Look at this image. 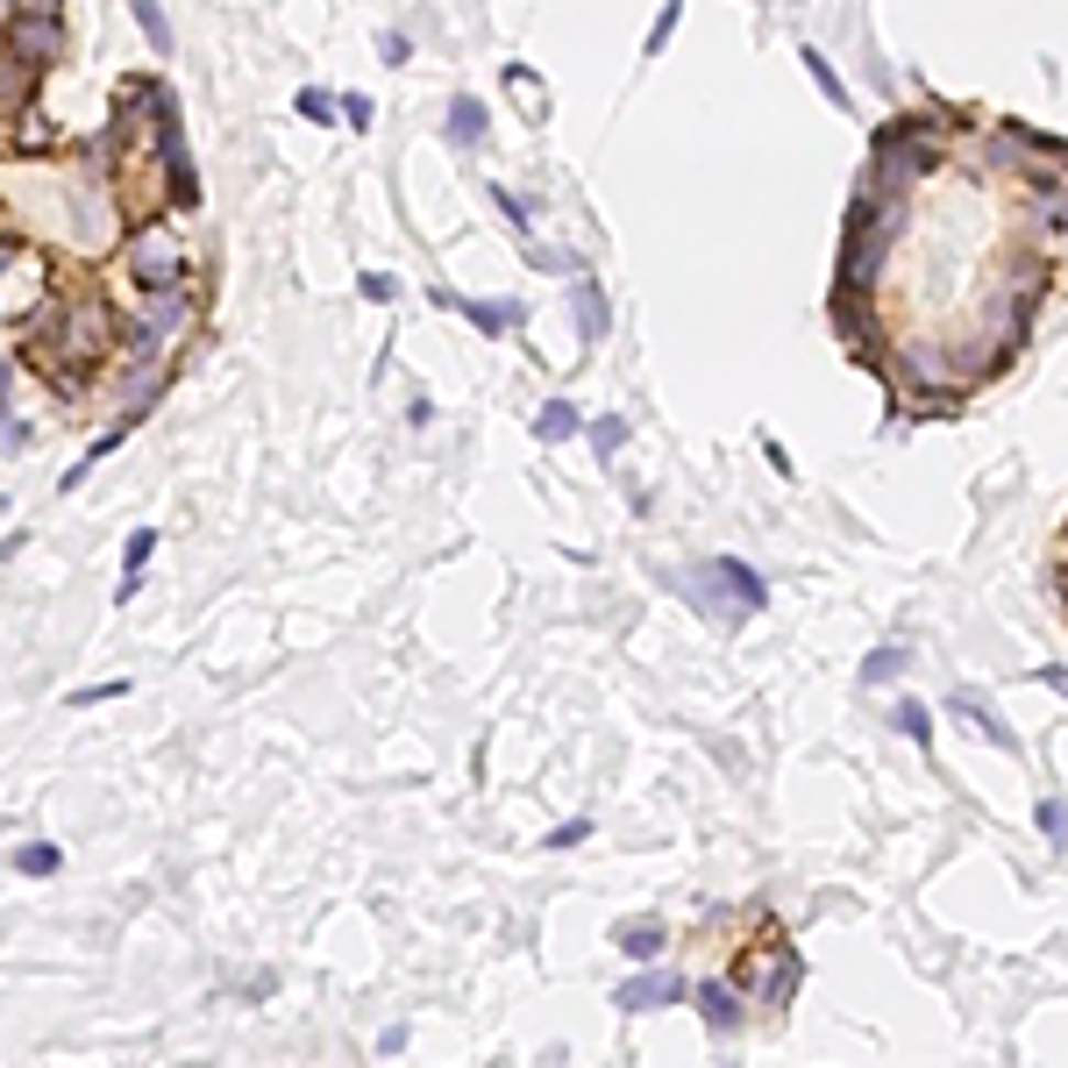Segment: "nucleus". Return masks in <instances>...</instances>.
Masks as SVG:
<instances>
[{
    "label": "nucleus",
    "instance_id": "nucleus-17",
    "mask_svg": "<svg viewBox=\"0 0 1068 1068\" xmlns=\"http://www.w3.org/2000/svg\"><path fill=\"white\" fill-rule=\"evenodd\" d=\"M905 663H912L905 649H877V656L862 663V684H898V676H905Z\"/></svg>",
    "mask_w": 1068,
    "mask_h": 1068
},
{
    "label": "nucleus",
    "instance_id": "nucleus-37",
    "mask_svg": "<svg viewBox=\"0 0 1068 1068\" xmlns=\"http://www.w3.org/2000/svg\"><path fill=\"white\" fill-rule=\"evenodd\" d=\"M0 22H14V0H0Z\"/></svg>",
    "mask_w": 1068,
    "mask_h": 1068
},
{
    "label": "nucleus",
    "instance_id": "nucleus-33",
    "mask_svg": "<svg viewBox=\"0 0 1068 1068\" xmlns=\"http://www.w3.org/2000/svg\"><path fill=\"white\" fill-rule=\"evenodd\" d=\"M14 264V243H0V271H8Z\"/></svg>",
    "mask_w": 1068,
    "mask_h": 1068
},
{
    "label": "nucleus",
    "instance_id": "nucleus-9",
    "mask_svg": "<svg viewBox=\"0 0 1068 1068\" xmlns=\"http://www.w3.org/2000/svg\"><path fill=\"white\" fill-rule=\"evenodd\" d=\"M463 313H471L485 335H506V328L528 321V307H520V299H463Z\"/></svg>",
    "mask_w": 1068,
    "mask_h": 1068
},
{
    "label": "nucleus",
    "instance_id": "nucleus-2",
    "mask_svg": "<svg viewBox=\"0 0 1068 1068\" xmlns=\"http://www.w3.org/2000/svg\"><path fill=\"white\" fill-rule=\"evenodd\" d=\"M8 57H22L29 71L57 65V57H65V22H57L51 8H22L8 22Z\"/></svg>",
    "mask_w": 1068,
    "mask_h": 1068
},
{
    "label": "nucleus",
    "instance_id": "nucleus-24",
    "mask_svg": "<svg viewBox=\"0 0 1068 1068\" xmlns=\"http://www.w3.org/2000/svg\"><path fill=\"white\" fill-rule=\"evenodd\" d=\"M150 549H157V535L135 528V535H129V549H122V563H129V570H143V563H150Z\"/></svg>",
    "mask_w": 1068,
    "mask_h": 1068
},
{
    "label": "nucleus",
    "instance_id": "nucleus-27",
    "mask_svg": "<svg viewBox=\"0 0 1068 1068\" xmlns=\"http://www.w3.org/2000/svg\"><path fill=\"white\" fill-rule=\"evenodd\" d=\"M122 691H129V684H122V676H114V684H86V691H79V705H100V698H122Z\"/></svg>",
    "mask_w": 1068,
    "mask_h": 1068
},
{
    "label": "nucleus",
    "instance_id": "nucleus-36",
    "mask_svg": "<svg viewBox=\"0 0 1068 1068\" xmlns=\"http://www.w3.org/2000/svg\"><path fill=\"white\" fill-rule=\"evenodd\" d=\"M1055 584H1061V598H1068V563H1061V570H1055Z\"/></svg>",
    "mask_w": 1068,
    "mask_h": 1068
},
{
    "label": "nucleus",
    "instance_id": "nucleus-32",
    "mask_svg": "<svg viewBox=\"0 0 1068 1068\" xmlns=\"http://www.w3.org/2000/svg\"><path fill=\"white\" fill-rule=\"evenodd\" d=\"M8 385H14V371H8V364H0V399H8Z\"/></svg>",
    "mask_w": 1068,
    "mask_h": 1068
},
{
    "label": "nucleus",
    "instance_id": "nucleus-1",
    "mask_svg": "<svg viewBox=\"0 0 1068 1068\" xmlns=\"http://www.w3.org/2000/svg\"><path fill=\"white\" fill-rule=\"evenodd\" d=\"M698 598L719 613V620H748V613H762V577L748 563H734V555H713V563L698 570Z\"/></svg>",
    "mask_w": 1068,
    "mask_h": 1068
},
{
    "label": "nucleus",
    "instance_id": "nucleus-4",
    "mask_svg": "<svg viewBox=\"0 0 1068 1068\" xmlns=\"http://www.w3.org/2000/svg\"><path fill=\"white\" fill-rule=\"evenodd\" d=\"M186 321H192L186 293H178V285H150V299H143V328H135V342H143V350L157 356V350H172V342L186 335Z\"/></svg>",
    "mask_w": 1068,
    "mask_h": 1068
},
{
    "label": "nucleus",
    "instance_id": "nucleus-7",
    "mask_svg": "<svg viewBox=\"0 0 1068 1068\" xmlns=\"http://www.w3.org/2000/svg\"><path fill=\"white\" fill-rule=\"evenodd\" d=\"M29 93H36V71H29L22 57H0V129L29 108Z\"/></svg>",
    "mask_w": 1068,
    "mask_h": 1068
},
{
    "label": "nucleus",
    "instance_id": "nucleus-16",
    "mask_svg": "<svg viewBox=\"0 0 1068 1068\" xmlns=\"http://www.w3.org/2000/svg\"><path fill=\"white\" fill-rule=\"evenodd\" d=\"M620 947H627L635 961H656V955H663V926H656V920H641V926H620Z\"/></svg>",
    "mask_w": 1068,
    "mask_h": 1068
},
{
    "label": "nucleus",
    "instance_id": "nucleus-11",
    "mask_svg": "<svg viewBox=\"0 0 1068 1068\" xmlns=\"http://www.w3.org/2000/svg\"><path fill=\"white\" fill-rule=\"evenodd\" d=\"M698 1012H705V1026H713V1033H734V1026H741L734 983H705V990H698Z\"/></svg>",
    "mask_w": 1068,
    "mask_h": 1068
},
{
    "label": "nucleus",
    "instance_id": "nucleus-23",
    "mask_svg": "<svg viewBox=\"0 0 1068 1068\" xmlns=\"http://www.w3.org/2000/svg\"><path fill=\"white\" fill-rule=\"evenodd\" d=\"M299 114H307V122H335V100H328L321 86H307V93H299Z\"/></svg>",
    "mask_w": 1068,
    "mask_h": 1068
},
{
    "label": "nucleus",
    "instance_id": "nucleus-8",
    "mask_svg": "<svg viewBox=\"0 0 1068 1068\" xmlns=\"http://www.w3.org/2000/svg\"><path fill=\"white\" fill-rule=\"evenodd\" d=\"M670 998H684V983H676V976H635V983H620V1004H627V1012H656V1004H670Z\"/></svg>",
    "mask_w": 1068,
    "mask_h": 1068
},
{
    "label": "nucleus",
    "instance_id": "nucleus-10",
    "mask_svg": "<svg viewBox=\"0 0 1068 1068\" xmlns=\"http://www.w3.org/2000/svg\"><path fill=\"white\" fill-rule=\"evenodd\" d=\"M449 143H463V150L485 143V100L456 93V108H449Z\"/></svg>",
    "mask_w": 1068,
    "mask_h": 1068
},
{
    "label": "nucleus",
    "instance_id": "nucleus-30",
    "mask_svg": "<svg viewBox=\"0 0 1068 1068\" xmlns=\"http://www.w3.org/2000/svg\"><path fill=\"white\" fill-rule=\"evenodd\" d=\"M584 834H592V826L570 819V826H555V834H549V848H570V840H584Z\"/></svg>",
    "mask_w": 1068,
    "mask_h": 1068
},
{
    "label": "nucleus",
    "instance_id": "nucleus-34",
    "mask_svg": "<svg viewBox=\"0 0 1068 1068\" xmlns=\"http://www.w3.org/2000/svg\"><path fill=\"white\" fill-rule=\"evenodd\" d=\"M1055 549H1061V563H1068V520H1061V541H1055Z\"/></svg>",
    "mask_w": 1068,
    "mask_h": 1068
},
{
    "label": "nucleus",
    "instance_id": "nucleus-20",
    "mask_svg": "<svg viewBox=\"0 0 1068 1068\" xmlns=\"http://www.w3.org/2000/svg\"><path fill=\"white\" fill-rule=\"evenodd\" d=\"M14 869H22V877H51V869H57V848H43V840H36V848L14 855Z\"/></svg>",
    "mask_w": 1068,
    "mask_h": 1068
},
{
    "label": "nucleus",
    "instance_id": "nucleus-35",
    "mask_svg": "<svg viewBox=\"0 0 1068 1068\" xmlns=\"http://www.w3.org/2000/svg\"><path fill=\"white\" fill-rule=\"evenodd\" d=\"M14 8H57V0H14Z\"/></svg>",
    "mask_w": 1068,
    "mask_h": 1068
},
{
    "label": "nucleus",
    "instance_id": "nucleus-12",
    "mask_svg": "<svg viewBox=\"0 0 1068 1068\" xmlns=\"http://www.w3.org/2000/svg\"><path fill=\"white\" fill-rule=\"evenodd\" d=\"M535 434H541V442H570V434H584L577 406H570V399H549V406L535 414Z\"/></svg>",
    "mask_w": 1068,
    "mask_h": 1068
},
{
    "label": "nucleus",
    "instance_id": "nucleus-15",
    "mask_svg": "<svg viewBox=\"0 0 1068 1068\" xmlns=\"http://www.w3.org/2000/svg\"><path fill=\"white\" fill-rule=\"evenodd\" d=\"M799 65L812 71V79H819V93H826V100H834V108H848V86H840V71H834V65H826V57H819V51H812V43H805V51H799Z\"/></svg>",
    "mask_w": 1068,
    "mask_h": 1068
},
{
    "label": "nucleus",
    "instance_id": "nucleus-6",
    "mask_svg": "<svg viewBox=\"0 0 1068 1068\" xmlns=\"http://www.w3.org/2000/svg\"><path fill=\"white\" fill-rule=\"evenodd\" d=\"M955 713H961V719H969V727H976V734H983V741H990V748H1004V756H1019V734H1012V727H1004V719H998V713H990V698H976V691H955Z\"/></svg>",
    "mask_w": 1068,
    "mask_h": 1068
},
{
    "label": "nucleus",
    "instance_id": "nucleus-31",
    "mask_svg": "<svg viewBox=\"0 0 1068 1068\" xmlns=\"http://www.w3.org/2000/svg\"><path fill=\"white\" fill-rule=\"evenodd\" d=\"M1041 684L1055 691V698H1068V670H1055V663H1047V670H1041Z\"/></svg>",
    "mask_w": 1068,
    "mask_h": 1068
},
{
    "label": "nucleus",
    "instance_id": "nucleus-13",
    "mask_svg": "<svg viewBox=\"0 0 1068 1068\" xmlns=\"http://www.w3.org/2000/svg\"><path fill=\"white\" fill-rule=\"evenodd\" d=\"M129 14H135V29L150 36V51H172V14H164V0H129Z\"/></svg>",
    "mask_w": 1068,
    "mask_h": 1068
},
{
    "label": "nucleus",
    "instance_id": "nucleus-21",
    "mask_svg": "<svg viewBox=\"0 0 1068 1068\" xmlns=\"http://www.w3.org/2000/svg\"><path fill=\"white\" fill-rule=\"evenodd\" d=\"M676 14H684V0H663V14H656V29H649V57L676 36Z\"/></svg>",
    "mask_w": 1068,
    "mask_h": 1068
},
{
    "label": "nucleus",
    "instance_id": "nucleus-22",
    "mask_svg": "<svg viewBox=\"0 0 1068 1068\" xmlns=\"http://www.w3.org/2000/svg\"><path fill=\"white\" fill-rule=\"evenodd\" d=\"M620 434H627V420H620V414H606V420L592 428V449H598V456H613V449H620Z\"/></svg>",
    "mask_w": 1068,
    "mask_h": 1068
},
{
    "label": "nucleus",
    "instance_id": "nucleus-14",
    "mask_svg": "<svg viewBox=\"0 0 1068 1068\" xmlns=\"http://www.w3.org/2000/svg\"><path fill=\"white\" fill-rule=\"evenodd\" d=\"M577 335H584V342L606 335V293H598L592 278H577Z\"/></svg>",
    "mask_w": 1068,
    "mask_h": 1068
},
{
    "label": "nucleus",
    "instance_id": "nucleus-18",
    "mask_svg": "<svg viewBox=\"0 0 1068 1068\" xmlns=\"http://www.w3.org/2000/svg\"><path fill=\"white\" fill-rule=\"evenodd\" d=\"M891 727H898V734H912V741H934V713H926L920 698H905V705H898V713H891Z\"/></svg>",
    "mask_w": 1068,
    "mask_h": 1068
},
{
    "label": "nucleus",
    "instance_id": "nucleus-5",
    "mask_svg": "<svg viewBox=\"0 0 1068 1068\" xmlns=\"http://www.w3.org/2000/svg\"><path fill=\"white\" fill-rule=\"evenodd\" d=\"M57 321H65V335L51 342L57 364H86V356H100V342H108V307H93V299H86V307L57 313Z\"/></svg>",
    "mask_w": 1068,
    "mask_h": 1068
},
{
    "label": "nucleus",
    "instance_id": "nucleus-28",
    "mask_svg": "<svg viewBox=\"0 0 1068 1068\" xmlns=\"http://www.w3.org/2000/svg\"><path fill=\"white\" fill-rule=\"evenodd\" d=\"M378 57H385V65H406V57H414V43H406V36H385Z\"/></svg>",
    "mask_w": 1068,
    "mask_h": 1068
},
{
    "label": "nucleus",
    "instance_id": "nucleus-19",
    "mask_svg": "<svg viewBox=\"0 0 1068 1068\" xmlns=\"http://www.w3.org/2000/svg\"><path fill=\"white\" fill-rule=\"evenodd\" d=\"M1033 819H1041L1047 840H1068V805H1061V799H1041V812H1033Z\"/></svg>",
    "mask_w": 1068,
    "mask_h": 1068
},
{
    "label": "nucleus",
    "instance_id": "nucleus-26",
    "mask_svg": "<svg viewBox=\"0 0 1068 1068\" xmlns=\"http://www.w3.org/2000/svg\"><path fill=\"white\" fill-rule=\"evenodd\" d=\"M356 285H364V299H378V307H385V299H393V278H385V271H364V278H356Z\"/></svg>",
    "mask_w": 1068,
    "mask_h": 1068
},
{
    "label": "nucleus",
    "instance_id": "nucleus-3",
    "mask_svg": "<svg viewBox=\"0 0 1068 1068\" xmlns=\"http://www.w3.org/2000/svg\"><path fill=\"white\" fill-rule=\"evenodd\" d=\"M129 271L143 285H178V278H186V250L172 243V229H164V221H143V229L129 235Z\"/></svg>",
    "mask_w": 1068,
    "mask_h": 1068
},
{
    "label": "nucleus",
    "instance_id": "nucleus-29",
    "mask_svg": "<svg viewBox=\"0 0 1068 1068\" xmlns=\"http://www.w3.org/2000/svg\"><path fill=\"white\" fill-rule=\"evenodd\" d=\"M342 114H350V129H371V100H364V93L342 100Z\"/></svg>",
    "mask_w": 1068,
    "mask_h": 1068
},
{
    "label": "nucleus",
    "instance_id": "nucleus-25",
    "mask_svg": "<svg viewBox=\"0 0 1068 1068\" xmlns=\"http://www.w3.org/2000/svg\"><path fill=\"white\" fill-rule=\"evenodd\" d=\"M492 207H499V214L514 221V229H528V207H520V200H514V192H506V186H492Z\"/></svg>",
    "mask_w": 1068,
    "mask_h": 1068
}]
</instances>
